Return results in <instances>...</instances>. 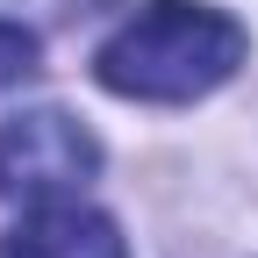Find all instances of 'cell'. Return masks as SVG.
I'll return each mask as SVG.
<instances>
[{"mask_svg":"<svg viewBox=\"0 0 258 258\" xmlns=\"http://www.w3.org/2000/svg\"><path fill=\"white\" fill-rule=\"evenodd\" d=\"M251 36L237 15L201 0H151L93 50V79L122 101H201L244 64Z\"/></svg>","mask_w":258,"mask_h":258,"instance_id":"6da1fadb","label":"cell"},{"mask_svg":"<svg viewBox=\"0 0 258 258\" xmlns=\"http://www.w3.org/2000/svg\"><path fill=\"white\" fill-rule=\"evenodd\" d=\"M101 165V144L64 115V108H29L0 122V194L15 201H64Z\"/></svg>","mask_w":258,"mask_h":258,"instance_id":"7a4b0ae2","label":"cell"},{"mask_svg":"<svg viewBox=\"0 0 258 258\" xmlns=\"http://www.w3.org/2000/svg\"><path fill=\"white\" fill-rule=\"evenodd\" d=\"M0 258H129L122 230L101 215V208H86V201H36L8 237H0Z\"/></svg>","mask_w":258,"mask_h":258,"instance_id":"3957f363","label":"cell"},{"mask_svg":"<svg viewBox=\"0 0 258 258\" xmlns=\"http://www.w3.org/2000/svg\"><path fill=\"white\" fill-rule=\"evenodd\" d=\"M29 72H36V36H29L22 22H0V93L22 86Z\"/></svg>","mask_w":258,"mask_h":258,"instance_id":"277c9868","label":"cell"}]
</instances>
